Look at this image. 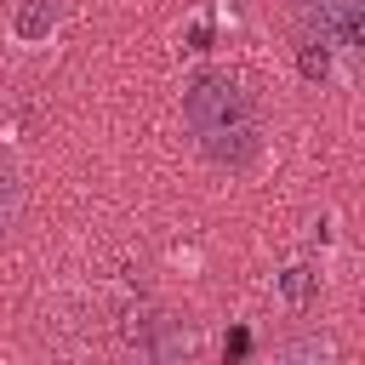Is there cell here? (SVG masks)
<instances>
[{"label": "cell", "instance_id": "obj_1", "mask_svg": "<svg viewBox=\"0 0 365 365\" xmlns=\"http://www.w3.org/2000/svg\"><path fill=\"white\" fill-rule=\"evenodd\" d=\"M182 120L200 137L205 160H217V165H245L257 154V108L240 91V80H228V74H211V68L194 74L182 86Z\"/></svg>", "mask_w": 365, "mask_h": 365}, {"label": "cell", "instance_id": "obj_4", "mask_svg": "<svg viewBox=\"0 0 365 365\" xmlns=\"http://www.w3.org/2000/svg\"><path fill=\"white\" fill-rule=\"evenodd\" d=\"M23 211H29V194H23L17 171H0V245L23 228Z\"/></svg>", "mask_w": 365, "mask_h": 365}, {"label": "cell", "instance_id": "obj_3", "mask_svg": "<svg viewBox=\"0 0 365 365\" xmlns=\"http://www.w3.org/2000/svg\"><path fill=\"white\" fill-rule=\"evenodd\" d=\"M257 365H342V348H336L325 331H291V336H279Z\"/></svg>", "mask_w": 365, "mask_h": 365}, {"label": "cell", "instance_id": "obj_2", "mask_svg": "<svg viewBox=\"0 0 365 365\" xmlns=\"http://www.w3.org/2000/svg\"><path fill=\"white\" fill-rule=\"evenodd\" d=\"M291 11L314 46H336V51L365 46V0H291Z\"/></svg>", "mask_w": 365, "mask_h": 365}, {"label": "cell", "instance_id": "obj_7", "mask_svg": "<svg viewBox=\"0 0 365 365\" xmlns=\"http://www.w3.org/2000/svg\"><path fill=\"white\" fill-rule=\"evenodd\" d=\"M302 74H308V80H325V46H319V51H314V40L302 46Z\"/></svg>", "mask_w": 365, "mask_h": 365}, {"label": "cell", "instance_id": "obj_5", "mask_svg": "<svg viewBox=\"0 0 365 365\" xmlns=\"http://www.w3.org/2000/svg\"><path fill=\"white\" fill-rule=\"evenodd\" d=\"M51 17H57V6H51V0H46V6H40V0H29V6H23V17H17V34H29V40H34V34H46V29H51Z\"/></svg>", "mask_w": 365, "mask_h": 365}, {"label": "cell", "instance_id": "obj_6", "mask_svg": "<svg viewBox=\"0 0 365 365\" xmlns=\"http://www.w3.org/2000/svg\"><path fill=\"white\" fill-rule=\"evenodd\" d=\"M279 285H285V302H308V291H314V279H308V268H291V274H285Z\"/></svg>", "mask_w": 365, "mask_h": 365}]
</instances>
